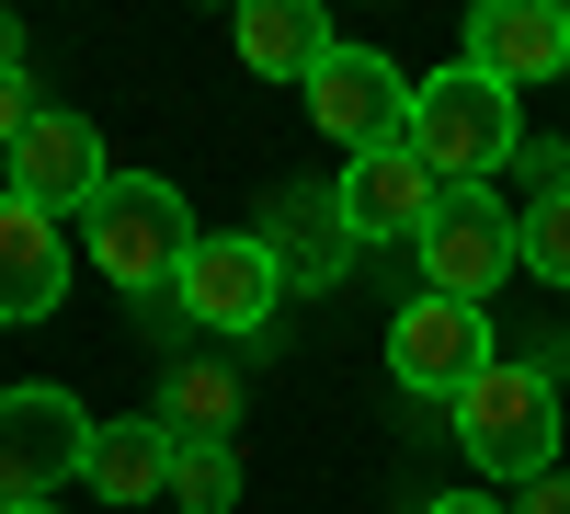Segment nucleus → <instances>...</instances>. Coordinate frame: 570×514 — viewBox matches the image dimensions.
Segmentation results:
<instances>
[{"label": "nucleus", "instance_id": "nucleus-1", "mask_svg": "<svg viewBox=\"0 0 570 514\" xmlns=\"http://www.w3.org/2000/svg\"><path fill=\"white\" fill-rule=\"evenodd\" d=\"M411 161L445 183V195H480V183L502 172V161H525V104H513L502 80H480V69H434V80H411Z\"/></svg>", "mask_w": 570, "mask_h": 514}, {"label": "nucleus", "instance_id": "nucleus-2", "mask_svg": "<svg viewBox=\"0 0 570 514\" xmlns=\"http://www.w3.org/2000/svg\"><path fill=\"white\" fill-rule=\"evenodd\" d=\"M80 241H91V274H115L126 298H160V287H183V263H195V206H183L160 172H115L104 195H91Z\"/></svg>", "mask_w": 570, "mask_h": 514}, {"label": "nucleus", "instance_id": "nucleus-3", "mask_svg": "<svg viewBox=\"0 0 570 514\" xmlns=\"http://www.w3.org/2000/svg\"><path fill=\"white\" fill-rule=\"evenodd\" d=\"M456 446L480 457V481H548L559 469V378L548 366H491V378H468L456 400Z\"/></svg>", "mask_w": 570, "mask_h": 514}, {"label": "nucleus", "instance_id": "nucleus-4", "mask_svg": "<svg viewBox=\"0 0 570 514\" xmlns=\"http://www.w3.org/2000/svg\"><path fill=\"white\" fill-rule=\"evenodd\" d=\"M411 252H422V298L491 309V287L525 263V217H513L491 183H480V195H445V206H434V229H422Z\"/></svg>", "mask_w": 570, "mask_h": 514}, {"label": "nucleus", "instance_id": "nucleus-5", "mask_svg": "<svg viewBox=\"0 0 570 514\" xmlns=\"http://www.w3.org/2000/svg\"><path fill=\"white\" fill-rule=\"evenodd\" d=\"M80 457H91V411L69 389H0V514L80 481Z\"/></svg>", "mask_w": 570, "mask_h": 514}, {"label": "nucleus", "instance_id": "nucleus-6", "mask_svg": "<svg viewBox=\"0 0 570 514\" xmlns=\"http://www.w3.org/2000/svg\"><path fill=\"white\" fill-rule=\"evenodd\" d=\"M171 298H183L195 332L252 343L263 320H274V298H285V274H274V252H263V229H217V241H195V263H183Z\"/></svg>", "mask_w": 570, "mask_h": 514}, {"label": "nucleus", "instance_id": "nucleus-7", "mask_svg": "<svg viewBox=\"0 0 570 514\" xmlns=\"http://www.w3.org/2000/svg\"><path fill=\"white\" fill-rule=\"evenodd\" d=\"M308 126H320L343 161L376 149V137H400V126H411V69L376 58V46H331L320 80H308Z\"/></svg>", "mask_w": 570, "mask_h": 514}, {"label": "nucleus", "instance_id": "nucleus-8", "mask_svg": "<svg viewBox=\"0 0 570 514\" xmlns=\"http://www.w3.org/2000/svg\"><path fill=\"white\" fill-rule=\"evenodd\" d=\"M389 366H400V389H422V400H456L468 378H491V309H456V298H411L400 320H389Z\"/></svg>", "mask_w": 570, "mask_h": 514}, {"label": "nucleus", "instance_id": "nucleus-9", "mask_svg": "<svg viewBox=\"0 0 570 514\" xmlns=\"http://www.w3.org/2000/svg\"><path fill=\"white\" fill-rule=\"evenodd\" d=\"M331 206H343L354 241H422V229H434V206H445V183L411 161V137H376V149H354V161H343Z\"/></svg>", "mask_w": 570, "mask_h": 514}, {"label": "nucleus", "instance_id": "nucleus-10", "mask_svg": "<svg viewBox=\"0 0 570 514\" xmlns=\"http://www.w3.org/2000/svg\"><path fill=\"white\" fill-rule=\"evenodd\" d=\"M104 137H91V115H58V104H35V126L12 137V195L35 217H91V195H104Z\"/></svg>", "mask_w": 570, "mask_h": 514}, {"label": "nucleus", "instance_id": "nucleus-11", "mask_svg": "<svg viewBox=\"0 0 570 514\" xmlns=\"http://www.w3.org/2000/svg\"><path fill=\"white\" fill-rule=\"evenodd\" d=\"M480 80H502L513 104H525L537 80H570V12H548V0H480L468 12V46H456Z\"/></svg>", "mask_w": 570, "mask_h": 514}, {"label": "nucleus", "instance_id": "nucleus-12", "mask_svg": "<svg viewBox=\"0 0 570 514\" xmlns=\"http://www.w3.org/2000/svg\"><path fill=\"white\" fill-rule=\"evenodd\" d=\"M228 46H240V69H252V80L308 91V80H320V58H331L343 35H331V12H320V0H240Z\"/></svg>", "mask_w": 570, "mask_h": 514}, {"label": "nucleus", "instance_id": "nucleus-13", "mask_svg": "<svg viewBox=\"0 0 570 514\" xmlns=\"http://www.w3.org/2000/svg\"><path fill=\"white\" fill-rule=\"evenodd\" d=\"M263 252H274L285 287H343L354 229H343V206H331V183H285V195L263 206Z\"/></svg>", "mask_w": 570, "mask_h": 514}, {"label": "nucleus", "instance_id": "nucleus-14", "mask_svg": "<svg viewBox=\"0 0 570 514\" xmlns=\"http://www.w3.org/2000/svg\"><path fill=\"white\" fill-rule=\"evenodd\" d=\"M69 298V241H58V217H35L23 195H0V320H46Z\"/></svg>", "mask_w": 570, "mask_h": 514}, {"label": "nucleus", "instance_id": "nucleus-15", "mask_svg": "<svg viewBox=\"0 0 570 514\" xmlns=\"http://www.w3.org/2000/svg\"><path fill=\"white\" fill-rule=\"evenodd\" d=\"M80 481L104 492V503H160V492H171V435H160V411L91 424V457H80Z\"/></svg>", "mask_w": 570, "mask_h": 514}, {"label": "nucleus", "instance_id": "nucleus-16", "mask_svg": "<svg viewBox=\"0 0 570 514\" xmlns=\"http://www.w3.org/2000/svg\"><path fill=\"white\" fill-rule=\"evenodd\" d=\"M228 424H240V366L195 355V366H171V378H160V435H171V446H228Z\"/></svg>", "mask_w": 570, "mask_h": 514}, {"label": "nucleus", "instance_id": "nucleus-17", "mask_svg": "<svg viewBox=\"0 0 570 514\" xmlns=\"http://www.w3.org/2000/svg\"><path fill=\"white\" fill-rule=\"evenodd\" d=\"M171 503L183 514H228L240 503V446H171Z\"/></svg>", "mask_w": 570, "mask_h": 514}, {"label": "nucleus", "instance_id": "nucleus-18", "mask_svg": "<svg viewBox=\"0 0 570 514\" xmlns=\"http://www.w3.org/2000/svg\"><path fill=\"white\" fill-rule=\"evenodd\" d=\"M525 274L570 287V183H548V195L525 206Z\"/></svg>", "mask_w": 570, "mask_h": 514}, {"label": "nucleus", "instance_id": "nucleus-19", "mask_svg": "<svg viewBox=\"0 0 570 514\" xmlns=\"http://www.w3.org/2000/svg\"><path fill=\"white\" fill-rule=\"evenodd\" d=\"M35 126V104H23V69H0V161H12V137Z\"/></svg>", "mask_w": 570, "mask_h": 514}, {"label": "nucleus", "instance_id": "nucleus-20", "mask_svg": "<svg viewBox=\"0 0 570 514\" xmlns=\"http://www.w3.org/2000/svg\"><path fill=\"white\" fill-rule=\"evenodd\" d=\"M513 514H570V469H548V481H525V492H513Z\"/></svg>", "mask_w": 570, "mask_h": 514}, {"label": "nucleus", "instance_id": "nucleus-21", "mask_svg": "<svg viewBox=\"0 0 570 514\" xmlns=\"http://www.w3.org/2000/svg\"><path fill=\"white\" fill-rule=\"evenodd\" d=\"M411 514H513V503H491L480 481H468V492H434V503H411Z\"/></svg>", "mask_w": 570, "mask_h": 514}, {"label": "nucleus", "instance_id": "nucleus-22", "mask_svg": "<svg viewBox=\"0 0 570 514\" xmlns=\"http://www.w3.org/2000/svg\"><path fill=\"white\" fill-rule=\"evenodd\" d=\"M0 69H23V35H12V23H0Z\"/></svg>", "mask_w": 570, "mask_h": 514}, {"label": "nucleus", "instance_id": "nucleus-23", "mask_svg": "<svg viewBox=\"0 0 570 514\" xmlns=\"http://www.w3.org/2000/svg\"><path fill=\"white\" fill-rule=\"evenodd\" d=\"M12 514H58V503H12Z\"/></svg>", "mask_w": 570, "mask_h": 514}, {"label": "nucleus", "instance_id": "nucleus-24", "mask_svg": "<svg viewBox=\"0 0 570 514\" xmlns=\"http://www.w3.org/2000/svg\"><path fill=\"white\" fill-rule=\"evenodd\" d=\"M559 172H570V137H559Z\"/></svg>", "mask_w": 570, "mask_h": 514}]
</instances>
